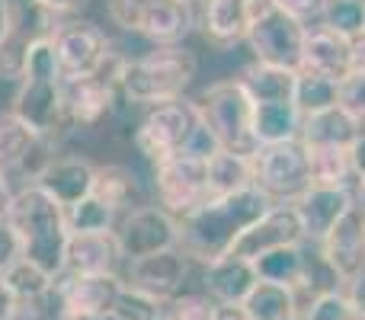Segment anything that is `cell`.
Here are the masks:
<instances>
[{
	"label": "cell",
	"mask_w": 365,
	"mask_h": 320,
	"mask_svg": "<svg viewBox=\"0 0 365 320\" xmlns=\"http://www.w3.org/2000/svg\"><path fill=\"white\" fill-rule=\"evenodd\" d=\"M362 135L359 122L340 106L327 109V113L308 115L302 122V145L308 148H353V141Z\"/></svg>",
	"instance_id": "27"
},
{
	"label": "cell",
	"mask_w": 365,
	"mask_h": 320,
	"mask_svg": "<svg viewBox=\"0 0 365 320\" xmlns=\"http://www.w3.org/2000/svg\"><path fill=\"white\" fill-rule=\"evenodd\" d=\"M154 192L164 212L186 218L208 202V160L177 154L170 160L154 163Z\"/></svg>",
	"instance_id": "10"
},
{
	"label": "cell",
	"mask_w": 365,
	"mask_h": 320,
	"mask_svg": "<svg viewBox=\"0 0 365 320\" xmlns=\"http://www.w3.org/2000/svg\"><path fill=\"white\" fill-rule=\"evenodd\" d=\"M353 199H356V205L365 212V180H356V195Z\"/></svg>",
	"instance_id": "50"
},
{
	"label": "cell",
	"mask_w": 365,
	"mask_h": 320,
	"mask_svg": "<svg viewBox=\"0 0 365 320\" xmlns=\"http://www.w3.org/2000/svg\"><path fill=\"white\" fill-rule=\"evenodd\" d=\"M304 244V231L302 221H298V212L292 202H282V205H272L250 231L240 234V240L234 244L231 257L247 259V263H257L259 257L272 250H282V247H295Z\"/></svg>",
	"instance_id": "15"
},
{
	"label": "cell",
	"mask_w": 365,
	"mask_h": 320,
	"mask_svg": "<svg viewBox=\"0 0 365 320\" xmlns=\"http://www.w3.org/2000/svg\"><path fill=\"white\" fill-rule=\"evenodd\" d=\"M51 45H55V58L64 81H81V77L96 74L113 55L106 32L90 19H68V23L55 26Z\"/></svg>",
	"instance_id": "11"
},
{
	"label": "cell",
	"mask_w": 365,
	"mask_h": 320,
	"mask_svg": "<svg viewBox=\"0 0 365 320\" xmlns=\"http://www.w3.org/2000/svg\"><path fill=\"white\" fill-rule=\"evenodd\" d=\"M10 113H16L38 138H51L68 122V115H64V77L58 68L51 36L32 42L26 51V68Z\"/></svg>",
	"instance_id": "3"
},
{
	"label": "cell",
	"mask_w": 365,
	"mask_h": 320,
	"mask_svg": "<svg viewBox=\"0 0 365 320\" xmlns=\"http://www.w3.org/2000/svg\"><path fill=\"white\" fill-rule=\"evenodd\" d=\"M321 26L334 29L343 38H356L365 32V0H327L321 13Z\"/></svg>",
	"instance_id": "36"
},
{
	"label": "cell",
	"mask_w": 365,
	"mask_h": 320,
	"mask_svg": "<svg viewBox=\"0 0 365 320\" xmlns=\"http://www.w3.org/2000/svg\"><path fill=\"white\" fill-rule=\"evenodd\" d=\"M276 10H282V13H289V16H295V19H302V23H308V19H314V16H321L324 13V4L327 0H269Z\"/></svg>",
	"instance_id": "41"
},
{
	"label": "cell",
	"mask_w": 365,
	"mask_h": 320,
	"mask_svg": "<svg viewBox=\"0 0 365 320\" xmlns=\"http://www.w3.org/2000/svg\"><path fill=\"white\" fill-rule=\"evenodd\" d=\"M272 208V199L263 189L250 186L234 195H218L199 205L192 215L180 218V253L202 266L231 257L240 234L250 231Z\"/></svg>",
	"instance_id": "1"
},
{
	"label": "cell",
	"mask_w": 365,
	"mask_h": 320,
	"mask_svg": "<svg viewBox=\"0 0 365 320\" xmlns=\"http://www.w3.org/2000/svg\"><path fill=\"white\" fill-rule=\"evenodd\" d=\"M295 106L302 109V115H317L327 113V109L340 106V83L327 81V77L308 74V71H298V87H295Z\"/></svg>",
	"instance_id": "34"
},
{
	"label": "cell",
	"mask_w": 365,
	"mask_h": 320,
	"mask_svg": "<svg viewBox=\"0 0 365 320\" xmlns=\"http://www.w3.org/2000/svg\"><path fill=\"white\" fill-rule=\"evenodd\" d=\"M186 4H192V0H186Z\"/></svg>",
	"instance_id": "52"
},
{
	"label": "cell",
	"mask_w": 365,
	"mask_h": 320,
	"mask_svg": "<svg viewBox=\"0 0 365 320\" xmlns=\"http://www.w3.org/2000/svg\"><path fill=\"white\" fill-rule=\"evenodd\" d=\"M19 308H23V304H19V298L13 295L10 285L0 279V320H16L19 317Z\"/></svg>",
	"instance_id": "43"
},
{
	"label": "cell",
	"mask_w": 365,
	"mask_h": 320,
	"mask_svg": "<svg viewBox=\"0 0 365 320\" xmlns=\"http://www.w3.org/2000/svg\"><path fill=\"white\" fill-rule=\"evenodd\" d=\"M115 234H119L122 257L132 263L180 247V221L160 205H138L125 212Z\"/></svg>",
	"instance_id": "12"
},
{
	"label": "cell",
	"mask_w": 365,
	"mask_h": 320,
	"mask_svg": "<svg viewBox=\"0 0 365 320\" xmlns=\"http://www.w3.org/2000/svg\"><path fill=\"white\" fill-rule=\"evenodd\" d=\"M199 122H202L199 106H195V100H186V96L151 106L148 115L141 119L138 132H135V148L151 163L170 160L189 148Z\"/></svg>",
	"instance_id": "7"
},
{
	"label": "cell",
	"mask_w": 365,
	"mask_h": 320,
	"mask_svg": "<svg viewBox=\"0 0 365 320\" xmlns=\"http://www.w3.org/2000/svg\"><path fill=\"white\" fill-rule=\"evenodd\" d=\"M304 320H365V317L353 308L346 291H334V295L314 298V301L304 308Z\"/></svg>",
	"instance_id": "38"
},
{
	"label": "cell",
	"mask_w": 365,
	"mask_h": 320,
	"mask_svg": "<svg viewBox=\"0 0 365 320\" xmlns=\"http://www.w3.org/2000/svg\"><path fill=\"white\" fill-rule=\"evenodd\" d=\"M237 81L244 83V90L250 93L253 106H259V103H295L298 71H292V68H276V64L253 61V64H247Z\"/></svg>",
	"instance_id": "25"
},
{
	"label": "cell",
	"mask_w": 365,
	"mask_h": 320,
	"mask_svg": "<svg viewBox=\"0 0 365 320\" xmlns=\"http://www.w3.org/2000/svg\"><path fill=\"white\" fill-rule=\"evenodd\" d=\"M106 10L119 29L154 45H180L195 26L192 4L186 0H106Z\"/></svg>",
	"instance_id": "6"
},
{
	"label": "cell",
	"mask_w": 365,
	"mask_h": 320,
	"mask_svg": "<svg viewBox=\"0 0 365 320\" xmlns=\"http://www.w3.org/2000/svg\"><path fill=\"white\" fill-rule=\"evenodd\" d=\"M308 170H311V186H327V189H349V176H353V163H349V148H308Z\"/></svg>",
	"instance_id": "31"
},
{
	"label": "cell",
	"mask_w": 365,
	"mask_h": 320,
	"mask_svg": "<svg viewBox=\"0 0 365 320\" xmlns=\"http://www.w3.org/2000/svg\"><path fill=\"white\" fill-rule=\"evenodd\" d=\"M302 122L304 115L295 103H259V106H253V141H257V148L298 141Z\"/></svg>",
	"instance_id": "26"
},
{
	"label": "cell",
	"mask_w": 365,
	"mask_h": 320,
	"mask_svg": "<svg viewBox=\"0 0 365 320\" xmlns=\"http://www.w3.org/2000/svg\"><path fill=\"white\" fill-rule=\"evenodd\" d=\"M340 109L349 113L365 132V71H353L340 83Z\"/></svg>",
	"instance_id": "39"
},
{
	"label": "cell",
	"mask_w": 365,
	"mask_h": 320,
	"mask_svg": "<svg viewBox=\"0 0 365 320\" xmlns=\"http://www.w3.org/2000/svg\"><path fill=\"white\" fill-rule=\"evenodd\" d=\"M253 186L263 189L272 202H295L311 186L308 151L302 141L266 145L253 154Z\"/></svg>",
	"instance_id": "8"
},
{
	"label": "cell",
	"mask_w": 365,
	"mask_h": 320,
	"mask_svg": "<svg viewBox=\"0 0 365 320\" xmlns=\"http://www.w3.org/2000/svg\"><path fill=\"white\" fill-rule=\"evenodd\" d=\"M349 163H353L356 180H365V132L353 141V148H349Z\"/></svg>",
	"instance_id": "44"
},
{
	"label": "cell",
	"mask_w": 365,
	"mask_h": 320,
	"mask_svg": "<svg viewBox=\"0 0 365 320\" xmlns=\"http://www.w3.org/2000/svg\"><path fill=\"white\" fill-rule=\"evenodd\" d=\"M349 48H353V71H365V32L349 38Z\"/></svg>",
	"instance_id": "48"
},
{
	"label": "cell",
	"mask_w": 365,
	"mask_h": 320,
	"mask_svg": "<svg viewBox=\"0 0 365 320\" xmlns=\"http://www.w3.org/2000/svg\"><path fill=\"white\" fill-rule=\"evenodd\" d=\"M259 6H263V0H205L202 32H205L208 45L225 51L247 42Z\"/></svg>",
	"instance_id": "21"
},
{
	"label": "cell",
	"mask_w": 365,
	"mask_h": 320,
	"mask_svg": "<svg viewBox=\"0 0 365 320\" xmlns=\"http://www.w3.org/2000/svg\"><path fill=\"white\" fill-rule=\"evenodd\" d=\"M253 269H257L259 282H276V285H285V289H295L304 272V244L266 253V257H259L253 263Z\"/></svg>",
	"instance_id": "32"
},
{
	"label": "cell",
	"mask_w": 365,
	"mask_h": 320,
	"mask_svg": "<svg viewBox=\"0 0 365 320\" xmlns=\"http://www.w3.org/2000/svg\"><path fill=\"white\" fill-rule=\"evenodd\" d=\"M19 259V240L13 234V227L6 224V218H0V276Z\"/></svg>",
	"instance_id": "42"
},
{
	"label": "cell",
	"mask_w": 365,
	"mask_h": 320,
	"mask_svg": "<svg viewBox=\"0 0 365 320\" xmlns=\"http://www.w3.org/2000/svg\"><path fill=\"white\" fill-rule=\"evenodd\" d=\"M298 221H302L304 240L321 247L324 237L334 231V224L356 205L353 192L349 189H327V186H308L295 202Z\"/></svg>",
	"instance_id": "18"
},
{
	"label": "cell",
	"mask_w": 365,
	"mask_h": 320,
	"mask_svg": "<svg viewBox=\"0 0 365 320\" xmlns=\"http://www.w3.org/2000/svg\"><path fill=\"white\" fill-rule=\"evenodd\" d=\"M244 311L250 314V320H295L302 308H298L295 289H285L276 282H257L247 295Z\"/></svg>",
	"instance_id": "29"
},
{
	"label": "cell",
	"mask_w": 365,
	"mask_h": 320,
	"mask_svg": "<svg viewBox=\"0 0 365 320\" xmlns=\"http://www.w3.org/2000/svg\"><path fill=\"white\" fill-rule=\"evenodd\" d=\"M122 61L113 51L109 61L103 64L96 74L81 77V81H64V115L74 125H96L100 119H106L113 113V103L119 93V71Z\"/></svg>",
	"instance_id": "13"
},
{
	"label": "cell",
	"mask_w": 365,
	"mask_h": 320,
	"mask_svg": "<svg viewBox=\"0 0 365 320\" xmlns=\"http://www.w3.org/2000/svg\"><path fill=\"white\" fill-rule=\"evenodd\" d=\"M202 122L208 132L218 138L225 151L234 154H257V141H253V100L244 90L240 81H218L212 87L202 90L195 100Z\"/></svg>",
	"instance_id": "5"
},
{
	"label": "cell",
	"mask_w": 365,
	"mask_h": 320,
	"mask_svg": "<svg viewBox=\"0 0 365 320\" xmlns=\"http://www.w3.org/2000/svg\"><path fill=\"white\" fill-rule=\"evenodd\" d=\"M10 202H13V189H10V182H6V176L0 173V218H6Z\"/></svg>",
	"instance_id": "49"
},
{
	"label": "cell",
	"mask_w": 365,
	"mask_h": 320,
	"mask_svg": "<svg viewBox=\"0 0 365 320\" xmlns=\"http://www.w3.org/2000/svg\"><path fill=\"white\" fill-rule=\"evenodd\" d=\"M122 247L115 231L71 234L68 240V276H115L122 263Z\"/></svg>",
	"instance_id": "22"
},
{
	"label": "cell",
	"mask_w": 365,
	"mask_h": 320,
	"mask_svg": "<svg viewBox=\"0 0 365 320\" xmlns=\"http://www.w3.org/2000/svg\"><path fill=\"white\" fill-rule=\"evenodd\" d=\"M122 282L119 276H68L58 282V304L64 320H103L113 314L119 301Z\"/></svg>",
	"instance_id": "14"
},
{
	"label": "cell",
	"mask_w": 365,
	"mask_h": 320,
	"mask_svg": "<svg viewBox=\"0 0 365 320\" xmlns=\"http://www.w3.org/2000/svg\"><path fill=\"white\" fill-rule=\"evenodd\" d=\"M6 224L13 227L19 240V257L29 259L42 272H48L51 279L64 276L71 240L68 218H64V208L42 186L29 182L19 192H13Z\"/></svg>",
	"instance_id": "2"
},
{
	"label": "cell",
	"mask_w": 365,
	"mask_h": 320,
	"mask_svg": "<svg viewBox=\"0 0 365 320\" xmlns=\"http://www.w3.org/2000/svg\"><path fill=\"white\" fill-rule=\"evenodd\" d=\"M0 279L10 285V291L19 298V304H38L42 298H48L51 291H55V279L23 257H19Z\"/></svg>",
	"instance_id": "33"
},
{
	"label": "cell",
	"mask_w": 365,
	"mask_h": 320,
	"mask_svg": "<svg viewBox=\"0 0 365 320\" xmlns=\"http://www.w3.org/2000/svg\"><path fill=\"white\" fill-rule=\"evenodd\" d=\"M186 272H189V259L180 250H164L154 253V257L135 259L132 269H128V285L145 291L154 301L170 304L173 298H180Z\"/></svg>",
	"instance_id": "19"
},
{
	"label": "cell",
	"mask_w": 365,
	"mask_h": 320,
	"mask_svg": "<svg viewBox=\"0 0 365 320\" xmlns=\"http://www.w3.org/2000/svg\"><path fill=\"white\" fill-rule=\"evenodd\" d=\"M298 71H308V74L343 83L353 74V48H349V38L336 36L327 26H308V32H304V48H302V68Z\"/></svg>",
	"instance_id": "20"
},
{
	"label": "cell",
	"mask_w": 365,
	"mask_h": 320,
	"mask_svg": "<svg viewBox=\"0 0 365 320\" xmlns=\"http://www.w3.org/2000/svg\"><path fill=\"white\" fill-rule=\"evenodd\" d=\"M250 186H253V158L250 154H234V151L221 148V151L208 160V199L234 195Z\"/></svg>",
	"instance_id": "28"
},
{
	"label": "cell",
	"mask_w": 365,
	"mask_h": 320,
	"mask_svg": "<svg viewBox=\"0 0 365 320\" xmlns=\"http://www.w3.org/2000/svg\"><path fill=\"white\" fill-rule=\"evenodd\" d=\"M304 32L308 26L302 19L289 16V13L276 10L269 0H263L257 19L250 26L247 45L257 55V61L276 64V68H302V48H304Z\"/></svg>",
	"instance_id": "9"
},
{
	"label": "cell",
	"mask_w": 365,
	"mask_h": 320,
	"mask_svg": "<svg viewBox=\"0 0 365 320\" xmlns=\"http://www.w3.org/2000/svg\"><path fill=\"white\" fill-rule=\"evenodd\" d=\"M158 320H167V317H158Z\"/></svg>",
	"instance_id": "51"
},
{
	"label": "cell",
	"mask_w": 365,
	"mask_h": 320,
	"mask_svg": "<svg viewBox=\"0 0 365 320\" xmlns=\"http://www.w3.org/2000/svg\"><path fill=\"white\" fill-rule=\"evenodd\" d=\"M346 298L353 301V308L365 317V272H362L359 279H356V282H349V285H346Z\"/></svg>",
	"instance_id": "46"
},
{
	"label": "cell",
	"mask_w": 365,
	"mask_h": 320,
	"mask_svg": "<svg viewBox=\"0 0 365 320\" xmlns=\"http://www.w3.org/2000/svg\"><path fill=\"white\" fill-rule=\"evenodd\" d=\"M215 314V301L202 295H180L170 301V311H167V320H212Z\"/></svg>",
	"instance_id": "40"
},
{
	"label": "cell",
	"mask_w": 365,
	"mask_h": 320,
	"mask_svg": "<svg viewBox=\"0 0 365 320\" xmlns=\"http://www.w3.org/2000/svg\"><path fill=\"white\" fill-rule=\"evenodd\" d=\"M199 61L182 45H154L148 55L125 58L119 71V93L138 106H160V103L182 100L192 83Z\"/></svg>",
	"instance_id": "4"
},
{
	"label": "cell",
	"mask_w": 365,
	"mask_h": 320,
	"mask_svg": "<svg viewBox=\"0 0 365 320\" xmlns=\"http://www.w3.org/2000/svg\"><path fill=\"white\" fill-rule=\"evenodd\" d=\"M321 253L336 269V276L343 279V285L356 282L362 276L365 272V212L359 205H353L336 221L334 231L324 237Z\"/></svg>",
	"instance_id": "17"
},
{
	"label": "cell",
	"mask_w": 365,
	"mask_h": 320,
	"mask_svg": "<svg viewBox=\"0 0 365 320\" xmlns=\"http://www.w3.org/2000/svg\"><path fill=\"white\" fill-rule=\"evenodd\" d=\"M83 4H87V0H42V6L51 13V16H58V13H61V16H68V13H77Z\"/></svg>",
	"instance_id": "45"
},
{
	"label": "cell",
	"mask_w": 365,
	"mask_h": 320,
	"mask_svg": "<svg viewBox=\"0 0 365 320\" xmlns=\"http://www.w3.org/2000/svg\"><path fill=\"white\" fill-rule=\"evenodd\" d=\"M93 195L109 205L115 215H122L128 208L132 212V202L138 195V180L128 167H119V163H100L96 167V182H93Z\"/></svg>",
	"instance_id": "30"
},
{
	"label": "cell",
	"mask_w": 365,
	"mask_h": 320,
	"mask_svg": "<svg viewBox=\"0 0 365 320\" xmlns=\"http://www.w3.org/2000/svg\"><path fill=\"white\" fill-rule=\"evenodd\" d=\"M51 160L48 138H38L16 113H0V173H29L36 182Z\"/></svg>",
	"instance_id": "16"
},
{
	"label": "cell",
	"mask_w": 365,
	"mask_h": 320,
	"mask_svg": "<svg viewBox=\"0 0 365 320\" xmlns=\"http://www.w3.org/2000/svg\"><path fill=\"white\" fill-rule=\"evenodd\" d=\"M93 182L96 163H90L87 158H55L42 170L36 186H42L61 208H74L93 195Z\"/></svg>",
	"instance_id": "23"
},
{
	"label": "cell",
	"mask_w": 365,
	"mask_h": 320,
	"mask_svg": "<svg viewBox=\"0 0 365 320\" xmlns=\"http://www.w3.org/2000/svg\"><path fill=\"white\" fill-rule=\"evenodd\" d=\"M257 282V269L247 259L225 257L205 266V291L215 304H244Z\"/></svg>",
	"instance_id": "24"
},
{
	"label": "cell",
	"mask_w": 365,
	"mask_h": 320,
	"mask_svg": "<svg viewBox=\"0 0 365 320\" xmlns=\"http://www.w3.org/2000/svg\"><path fill=\"white\" fill-rule=\"evenodd\" d=\"M160 308H164L160 301H154V298H148L145 291L125 285L109 317L113 320H158V317H164V311Z\"/></svg>",
	"instance_id": "37"
},
{
	"label": "cell",
	"mask_w": 365,
	"mask_h": 320,
	"mask_svg": "<svg viewBox=\"0 0 365 320\" xmlns=\"http://www.w3.org/2000/svg\"><path fill=\"white\" fill-rule=\"evenodd\" d=\"M64 218H68L71 234H100V231H115L119 215H115L109 205H103L96 195H90V199H83L81 205L64 208Z\"/></svg>",
	"instance_id": "35"
},
{
	"label": "cell",
	"mask_w": 365,
	"mask_h": 320,
	"mask_svg": "<svg viewBox=\"0 0 365 320\" xmlns=\"http://www.w3.org/2000/svg\"><path fill=\"white\" fill-rule=\"evenodd\" d=\"M212 320H250V314L244 311V304H215Z\"/></svg>",
	"instance_id": "47"
}]
</instances>
